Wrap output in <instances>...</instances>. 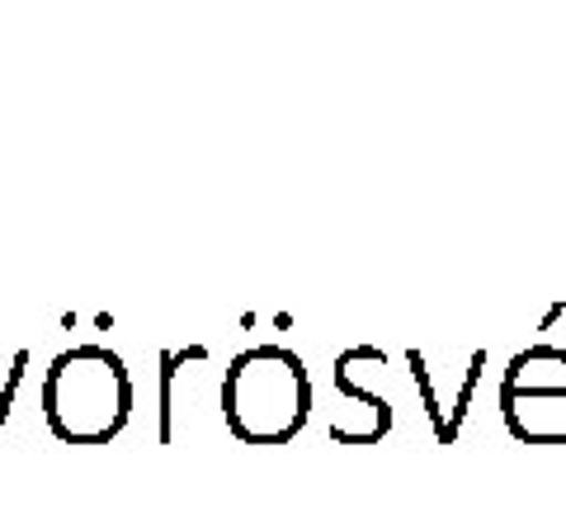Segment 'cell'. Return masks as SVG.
<instances>
[{"label": "cell", "instance_id": "3957f363", "mask_svg": "<svg viewBox=\"0 0 566 510\" xmlns=\"http://www.w3.org/2000/svg\"><path fill=\"white\" fill-rule=\"evenodd\" d=\"M208 345H180V350H161V445L175 439V378H180L185 364H203Z\"/></svg>", "mask_w": 566, "mask_h": 510}, {"label": "cell", "instance_id": "5b68a950", "mask_svg": "<svg viewBox=\"0 0 566 510\" xmlns=\"http://www.w3.org/2000/svg\"><path fill=\"white\" fill-rule=\"evenodd\" d=\"M406 364H411V374H416V388H420V402H424V416L434 420V435H439V445H444L449 416H444V407H439V393H434L430 368H424V355H420V350H411V355H406Z\"/></svg>", "mask_w": 566, "mask_h": 510}, {"label": "cell", "instance_id": "277c9868", "mask_svg": "<svg viewBox=\"0 0 566 510\" xmlns=\"http://www.w3.org/2000/svg\"><path fill=\"white\" fill-rule=\"evenodd\" d=\"M482 364H486V350H472V360L463 368V383H458V397H453V416H449V439H444V445H453L458 430H463L468 407H472V393H476V383H482Z\"/></svg>", "mask_w": 566, "mask_h": 510}, {"label": "cell", "instance_id": "6da1fadb", "mask_svg": "<svg viewBox=\"0 0 566 510\" xmlns=\"http://www.w3.org/2000/svg\"><path fill=\"white\" fill-rule=\"evenodd\" d=\"M312 378L293 350L255 345L227 364L222 416L241 445H289L307 426Z\"/></svg>", "mask_w": 566, "mask_h": 510}, {"label": "cell", "instance_id": "7a4b0ae2", "mask_svg": "<svg viewBox=\"0 0 566 510\" xmlns=\"http://www.w3.org/2000/svg\"><path fill=\"white\" fill-rule=\"evenodd\" d=\"M133 416V378L114 350L76 345L48 364L43 420L62 445H104Z\"/></svg>", "mask_w": 566, "mask_h": 510}]
</instances>
